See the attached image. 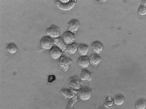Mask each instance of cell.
<instances>
[{
	"instance_id": "obj_15",
	"label": "cell",
	"mask_w": 146,
	"mask_h": 109,
	"mask_svg": "<svg viewBox=\"0 0 146 109\" xmlns=\"http://www.w3.org/2000/svg\"><path fill=\"white\" fill-rule=\"evenodd\" d=\"M89 60L90 63L94 66L98 65L102 61L101 58L98 54H96L91 56Z\"/></svg>"
},
{
	"instance_id": "obj_14",
	"label": "cell",
	"mask_w": 146,
	"mask_h": 109,
	"mask_svg": "<svg viewBox=\"0 0 146 109\" xmlns=\"http://www.w3.org/2000/svg\"><path fill=\"white\" fill-rule=\"evenodd\" d=\"M54 43L62 51L66 50L67 47L66 44L61 38H58L55 39L54 40Z\"/></svg>"
},
{
	"instance_id": "obj_5",
	"label": "cell",
	"mask_w": 146,
	"mask_h": 109,
	"mask_svg": "<svg viewBox=\"0 0 146 109\" xmlns=\"http://www.w3.org/2000/svg\"><path fill=\"white\" fill-rule=\"evenodd\" d=\"M46 32L50 37L56 39L59 37L60 31L58 27L53 25L48 28Z\"/></svg>"
},
{
	"instance_id": "obj_6",
	"label": "cell",
	"mask_w": 146,
	"mask_h": 109,
	"mask_svg": "<svg viewBox=\"0 0 146 109\" xmlns=\"http://www.w3.org/2000/svg\"><path fill=\"white\" fill-rule=\"evenodd\" d=\"M63 39L66 44L70 45L74 43L76 40V37L71 32L66 31L63 35Z\"/></svg>"
},
{
	"instance_id": "obj_18",
	"label": "cell",
	"mask_w": 146,
	"mask_h": 109,
	"mask_svg": "<svg viewBox=\"0 0 146 109\" xmlns=\"http://www.w3.org/2000/svg\"><path fill=\"white\" fill-rule=\"evenodd\" d=\"M114 101L115 104L120 105L124 103L125 99L124 96L122 95L117 94L114 96Z\"/></svg>"
},
{
	"instance_id": "obj_10",
	"label": "cell",
	"mask_w": 146,
	"mask_h": 109,
	"mask_svg": "<svg viewBox=\"0 0 146 109\" xmlns=\"http://www.w3.org/2000/svg\"><path fill=\"white\" fill-rule=\"evenodd\" d=\"M91 48L94 52L100 54L102 52L104 46L101 42L96 41L94 42L91 45Z\"/></svg>"
},
{
	"instance_id": "obj_3",
	"label": "cell",
	"mask_w": 146,
	"mask_h": 109,
	"mask_svg": "<svg viewBox=\"0 0 146 109\" xmlns=\"http://www.w3.org/2000/svg\"><path fill=\"white\" fill-rule=\"evenodd\" d=\"M71 62V60L68 57L65 56H63L61 57L59 59V64L60 67L64 71L66 72L68 70Z\"/></svg>"
},
{
	"instance_id": "obj_19",
	"label": "cell",
	"mask_w": 146,
	"mask_h": 109,
	"mask_svg": "<svg viewBox=\"0 0 146 109\" xmlns=\"http://www.w3.org/2000/svg\"><path fill=\"white\" fill-rule=\"evenodd\" d=\"M7 50L9 53L14 54L17 52L18 49L16 44L13 43H11L8 45Z\"/></svg>"
},
{
	"instance_id": "obj_9",
	"label": "cell",
	"mask_w": 146,
	"mask_h": 109,
	"mask_svg": "<svg viewBox=\"0 0 146 109\" xmlns=\"http://www.w3.org/2000/svg\"><path fill=\"white\" fill-rule=\"evenodd\" d=\"M50 55L54 59H60L62 56V51L56 46H54L50 51Z\"/></svg>"
},
{
	"instance_id": "obj_13",
	"label": "cell",
	"mask_w": 146,
	"mask_h": 109,
	"mask_svg": "<svg viewBox=\"0 0 146 109\" xmlns=\"http://www.w3.org/2000/svg\"><path fill=\"white\" fill-rule=\"evenodd\" d=\"M93 76L92 73L87 70H82L80 75V79L82 81L86 80L91 81L92 80Z\"/></svg>"
},
{
	"instance_id": "obj_12",
	"label": "cell",
	"mask_w": 146,
	"mask_h": 109,
	"mask_svg": "<svg viewBox=\"0 0 146 109\" xmlns=\"http://www.w3.org/2000/svg\"><path fill=\"white\" fill-rule=\"evenodd\" d=\"M78 50L81 56H86L89 51V47L86 44H80L78 45Z\"/></svg>"
},
{
	"instance_id": "obj_4",
	"label": "cell",
	"mask_w": 146,
	"mask_h": 109,
	"mask_svg": "<svg viewBox=\"0 0 146 109\" xmlns=\"http://www.w3.org/2000/svg\"><path fill=\"white\" fill-rule=\"evenodd\" d=\"M40 44L41 47L45 50H50L53 47L54 40L48 36H45L41 39Z\"/></svg>"
},
{
	"instance_id": "obj_1",
	"label": "cell",
	"mask_w": 146,
	"mask_h": 109,
	"mask_svg": "<svg viewBox=\"0 0 146 109\" xmlns=\"http://www.w3.org/2000/svg\"><path fill=\"white\" fill-rule=\"evenodd\" d=\"M55 3L59 9L64 11L71 10L76 3V1L73 0H57Z\"/></svg>"
},
{
	"instance_id": "obj_16",
	"label": "cell",
	"mask_w": 146,
	"mask_h": 109,
	"mask_svg": "<svg viewBox=\"0 0 146 109\" xmlns=\"http://www.w3.org/2000/svg\"><path fill=\"white\" fill-rule=\"evenodd\" d=\"M135 107L137 109H144L146 107V101L143 98L139 99L136 102Z\"/></svg>"
},
{
	"instance_id": "obj_11",
	"label": "cell",
	"mask_w": 146,
	"mask_h": 109,
	"mask_svg": "<svg viewBox=\"0 0 146 109\" xmlns=\"http://www.w3.org/2000/svg\"><path fill=\"white\" fill-rule=\"evenodd\" d=\"M78 63L82 68H86L90 64L89 59L86 56H81L78 59Z\"/></svg>"
},
{
	"instance_id": "obj_7",
	"label": "cell",
	"mask_w": 146,
	"mask_h": 109,
	"mask_svg": "<svg viewBox=\"0 0 146 109\" xmlns=\"http://www.w3.org/2000/svg\"><path fill=\"white\" fill-rule=\"evenodd\" d=\"M69 85L71 88L75 90H80L81 88L80 82L77 76L70 78Z\"/></svg>"
},
{
	"instance_id": "obj_20",
	"label": "cell",
	"mask_w": 146,
	"mask_h": 109,
	"mask_svg": "<svg viewBox=\"0 0 146 109\" xmlns=\"http://www.w3.org/2000/svg\"><path fill=\"white\" fill-rule=\"evenodd\" d=\"M61 93L67 98H71L74 95L71 90L67 89H63L61 91Z\"/></svg>"
},
{
	"instance_id": "obj_2",
	"label": "cell",
	"mask_w": 146,
	"mask_h": 109,
	"mask_svg": "<svg viewBox=\"0 0 146 109\" xmlns=\"http://www.w3.org/2000/svg\"><path fill=\"white\" fill-rule=\"evenodd\" d=\"M92 94V91L89 87H81L79 91V98L82 101H87L89 100Z\"/></svg>"
},
{
	"instance_id": "obj_8",
	"label": "cell",
	"mask_w": 146,
	"mask_h": 109,
	"mask_svg": "<svg viewBox=\"0 0 146 109\" xmlns=\"http://www.w3.org/2000/svg\"><path fill=\"white\" fill-rule=\"evenodd\" d=\"M80 26V23L77 19H73L70 21L68 24L69 31L73 34L77 32Z\"/></svg>"
},
{
	"instance_id": "obj_17",
	"label": "cell",
	"mask_w": 146,
	"mask_h": 109,
	"mask_svg": "<svg viewBox=\"0 0 146 109\" xmlns=\"http://www.w3.org/2000/svg\"><path fill=\"white\" fill-rule=\"evenodd\" d=\"M78 45L75 43L69 45L66 47V51L69 54H75L78 50Z\"/></svg>"
},
{
	"instance_id": "obj_22",
	"label": "cell",
	"mask_w": 146,
	"mask_h": 109,
	"mask_svg": "<svg viewBox=\"0 0 146 109\" xmlns=\"http://www.w3.org/2000/svg\"><path fill=\"white\" fill-rule=\"evenodd\" d=\"M55 79V77L54 75H50L49 76H48V82L51 83L52 82H53Z\"/></svg>"
},
{
	"instance_id": "obj_21",
	"label": "cell",
	"mask_w": 146,
	"mask_h": 109,
	"mask_svg": "<svg viewBox=\"0 0 146 109\" xmlns=\"http://www.w3.org/2000/svg\"><path fill=\"white\" fill-rule=\"evenodd\" d=\"M138 13L141 16H144L146 14L145 6L141 5H140L138 10Z\"/></svg>"
}]
</instances>
